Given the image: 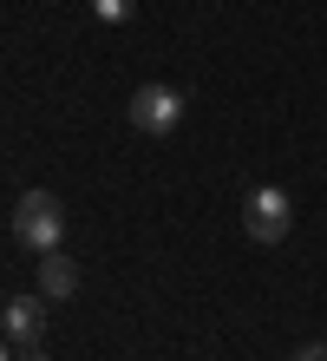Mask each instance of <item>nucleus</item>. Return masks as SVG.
Segmentation results:
<instances>
[{
  "label": "nucleus",
  "instance_id": "1a4fd4ad",
  "mask_svg": "<svg viewBox=\"0 0 327 361\" xmlns=\"http://www.w3.org/2000/svg\"><path fill=\"white\" fill-rule=\"evenodd\" d=\"M0 361H13V355H7V335H0Z\"/></svg>",
  "mask_w": 327,
  "mask_h": 361
},
{
  "label": "nucleus",
  "instance_id": "7ed1b4c3",
  "mask_svg": "<svg viewBox=\"0 0 327 361\" xmlns=\"http://www.w3.org/2000/svg\"><path fill=\"white\" fill-rule=\"evenodd\" d=\"M243 230L255 243H281L295 230V204H288V190H275V184H262L249 190V204H243Z\"/></svg>",
  "mask_w": 327,
  "mask_h": 361
},
{
  "label": "nucleus",
  "instance_id": "f257e3e1",
  "mask_svg": "<svg viewBox=\"0 0 327 361\" xmlns=\"http://www.w3.org/2000/svg\"><path fill=\"white\" fill-rule=\"evenodd\" d=\"M13 243L33 250V257H53L65 243V204L53 190H27V197L13 204Z\"/></svg>",
  "mask_w": 327,
  "mask_h": 361
},
{
  "label": "nucleus",
  "instance_id": "6e6552de",
  "mask_svg": "<svg viewBox=\"0 0 327 361\" xmlns=\"http://www.w3.org/2000/svg\"><path fill=\"white\" fill-rule=\"evenodd\" d=\"M20 361H46V355H39V348H27V355H20Z\"/></svg>",
  "mask_w": 327,
  "mask_h": 361
},
{
  "label": "nucleus",
  "instance_id": "0eeeda50",
  "mask_svg": "<svg viewBox=\"0 0 327 361\" xmlns=\"http://www.w3.org/2000/svg\"><path fill=\"white\" fill-rule=\"evenodd\" d=\"M295 361H327V342H308V348H295Z\"/></svg>",
  "mask_w": 327,
  "mask_h": 361
},
{
  "label": "nucleus",
  "instance_id": "20e7f679",
  "mask_svg": "<svg viewBox=\"0 0 327 361\" xmlns=\"http://www.w3.org/2000/svg\"><path fill=\"white\" fill-rule=\"evenodd\" d=\"M0 335H7L13 348H33L39 335H46V295H13V302L0 309Z\"/></svg>",
  "mask_w": 327,
  "mask_h": 361
},
{
  "label": "nucleus",
  "instance_id": "f03ea898",
  "mask_svg": "<svg viewBox=\"0 0 327 361\" xmlns=\"http://www.w3.org/2000/svg\"><path fill=\"white\" fill-rule=\"evenodd\" d=\"M131 132H144V138H170L184 125V92H170V86H138L131 92Z\"/></svg>",
  "mask_w": 327,
  "mask_h": 361
},
{
  "label": "nucleus",
  "instance_id": "39448f33",
  "mask_svg": "<svg viewBox=\"0 0 327 361\" xmlns=\"http://www.w3.org/2000/svg\"><path fill=\"white\" fill-rule=\"evenodd\" d=\"M39 295L46 302H65V295H79V263L53 250V257H39Z\"/></svg>",
  "mask_w": 327,
  "mask_h": 361
},
{
  "label": "nucleus",
  "instance_id": "423d86ee",
  "mask_svg": "<svg viewBox=\"0 0 327 361\" xmlns=\"http://www.w3.org/2000/svg\"><path fill=\"white\" fill-rule=\"evenodd\" d=\"M92 13L105 20V27H124V20L138 13V0H92Z\"/></svg>",
  "mask_w": 327,
  "mask_h": 361
}]
</instances>
